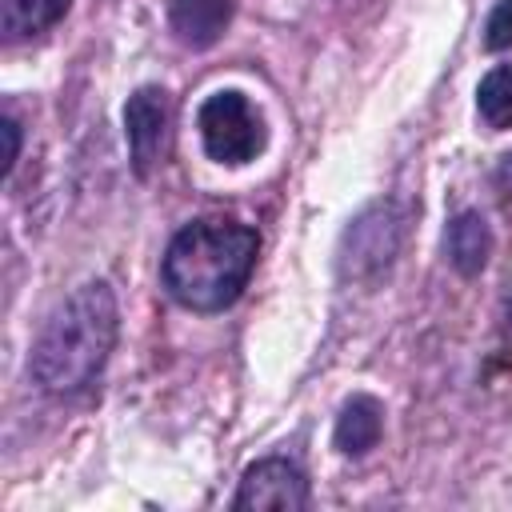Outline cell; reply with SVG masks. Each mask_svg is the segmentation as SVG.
Returning <instances> with one entry per match:
<instances>
[{
  "label": "cell",
  "mask_w": 512,
  "mask_h": 512,
  "mask_svg": "<svg viewBox=\"0 0 512 512\" xmlns=\"http://www.w3.org/2000/svg\"><path fill=\"white\" fill-rule=\"evenodd\" d=\"M484 44H488L492 52L512 48V0H496V8L488 12V24H484Z\"/></svg>",
  "instance_id": "obj_12"
},
{
  "label": "cell",
  "mask_w": 512,
  "mask_h": 512,
  "mask_svg": "<svg viewBox=\"0 0 512 512\" xmlns=\"http://www.w3.org/2000/svg\"><path fill=\"white\" fill-rule=\"evenodd\" d=\"M116 328H120L116 292L104 280H84L44 320L28 356V376L48 396H72L88 388L108 364Z\"/></svg>",
  "instance_id": "obj_1"
},
{
  "label": "cell",
  "mask_w": 512,
  "mask_h": 512,
  "mask_svg": "<svg viewBox=\"0 0 512 512\" xmlns=\"http://www.w3.org/2000/svg\"><path fill=\"white\" fill-rule=\"evenodd\" d=\"M476 112L492 132L512 128V64H496L476 88Z\"/></svg>",
  "instance_id": "obj_11"
},
{
  "label": "cell",
  "mask_w": 512,
  "mask_h": 512,
  "mask_svg": "<svg viewBox=\"0 0 512 512\" xmlns=\"http://www.w3.org/2000/svg\"><path fill=\"white\" fill-rule=\"evenodd\" d=\"M444 252H448V264L460 272V276H476L488 256H492V232L484 224L480 212H460L448 220V232H444Z\"/></svg>",
  "instance_id": "obj_9"
},
{
  "label": "cell",
  "mask_w": 512,
  "mask_h": 512,
  "mask_svg": "<svg viewBox=\"0 0 512 512\" xmlns=\"http://www.w3.org/2000/svg\"><path fill=\"white\" fill-rule=\"evenodd\" d=\"M0 132H4V164H0V176H12V168H16V160H20V124H16L12 112H4Z\"/></svg>",
  "instance_id": "obj_13"
},
{
  "label": "cell",
  "mask_w": 512,
  "mask_h": 512,
  "mask_svg": "<svg viewBox=\"0 0 512 512\" xmlns=\"http://www.w3.org/2000/svg\"><path fill=\"white\" fill-rule=\"evenodd\" d=\"M308 504H312L308 476L284 456L256 460L244 472V480L236 488V500H232V508H284V512H300Z\"/></svg>",
  "instance_id": "obj_6"
},
{
  "label": "cell",
  "mask_w": 512,
  "mask_h": 512,
  "mask_svg": "<svg viewBox=\"0 0 512 512\" xmlns=\"http://www.w3.org/2000/svg\"><path fill=\"white\" fill-rule=\"evenodd\" d=\"M400 240H404V216L396 204L364 208L340 240V272L348 280H376L396 260Z\"/></svg>",
  "instance_id": "obj_4"
},
{
  "label": "cell",
  "mask_w": 512,
  "mask_h": 512,
  "mask_svg": "<svg viewBox=\"0 0 512 512\" xmlns=\"http://www.w3.org/2000/svg\"><path fill=\"white\" fill-rule=\"evenodd\" d=\"M508 320H512V312H508Z\"/></svg>",
  "instance_id": "obj_15"
},
{
  "label": "cell",
  "mask_w": 512,
  "mask_h": 512,
  "mask_svg": "<svg viewBox=\"0 0 512 512\" xmlns=\"http://www.w3.org/2000/svg\"><path fill=\"white\" fill-rule=\"evenodd\" d=\"M196 128H200V140H204V152L216 160V164H248L264 152V116L256 112V104L236 92V88H224V92H212L204 104H200V116H196Z\"/></svg>",
  "instance_id": "obj_3"
},
{
  "label": "cell",
  "mask_w": 512,
  "mask_h": 512,
  "mask_svg": "<svg viewBox=\"0 0 512 512\" xmlns=\"http://www.w3.org/2000/svg\"><path fill=\"white\" fill-rule=\"evenodd\" d=\"M168 132H172V100L164 88L148 84L136 88L124 104V136H128V156L136 176H152L164 164L168 152Z\"/></svg>",
  "instance_id": "obj_5"
},
{
  "label": "cell",
  "mask_w": 512,
  "mask_h": 512,
  "mask_svg": "<svg viewBox=\"0 0 512 512\" xmlns=\"http://www.w3.org/2000/svg\"><path fill=\"white\" fill-rule=\"evenodd\" d=\"M496 184H500L504 192H512V156H504V160H500V172H496Z\"/></svg>",
  "instance_id": "obj_14"
},
{
  "label": "cell",
  "mask_w": 512,
  "mask_h": 512,
  "mask_svg": "<svg viewBox=\"0 0 512 512\" xmlns=\"http://www.w3.org/2000/svg\"><path fill=\"white\" fill-rule=\"evenodd\" d=\"M256 252L260 240L248 224L224 216L192 220L172 236L160 260V280L180 308L224 312L244 292L256 268Z\"/></svg>",
  "instance_id": "obj_2"
},
{
  "label": "cell",
  "mask_w": 512,
  "mask_h": 512,
  "mask_svg": "<svg viewBox=\"0 0 512 512\" xmlns=\"http://www.w3.org/2000/svg\"><path fill=\"white\" fill-rule=\"evenodd\" d=\"M72 0H0V32L8 44L32 40L48 32L56 20H64Z\"/></svg>",
  "instance_id": "obj_10"
},
{
  "label": "cell",
  "mask_w": 512,
  "mask_h": 512,
  "mask_svg": "<svg viewBox=\"0 0 512 512\" xmlns=\"http://www.w3.org/2000/svg\"><path fill=\"white\" fill-rule=\"evenodd\" d=\"M232 20V0H172L168 24L180 44L188 48H212Z\"/></svg>",
  "instance_id": "obj_7"
},
{
  "label": "cell",
  "mask_w": 512,
  "mask_h": 512,
  "mask_svg": "<svg viewBox=\"0 0 512 512\" xmlns=\"http://www.w3.org/2000/svg\"><path fill=\"white\" fill-rule=\"evenodd\" d=\"M380 432H384V408L376 396L368 392H356L344 400L340 416H336V428H332V440L344 456H364L380 444Z\"/></svg>",
  "instance_id": "obj_8"
}]
</instances>
